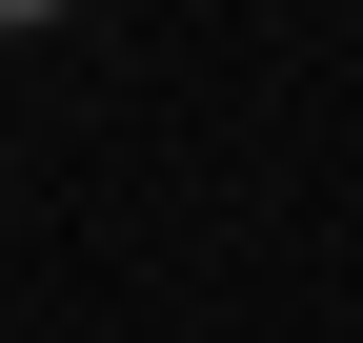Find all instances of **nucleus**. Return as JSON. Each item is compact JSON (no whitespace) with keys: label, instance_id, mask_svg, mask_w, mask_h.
<instances>
[{"label":"nucleus","instance_id":"1","mask_svg":"<svg viewBox=\"0 0 363 343\" xmlns=\"http://www.w3.org/2000/svg\"><path fill=\"white\" fill-rule=\"evenodd\" d=\"M21 21H61V0H0V40H21Z\"/></svg>","mask_w":363,"mask_h":343}]
</instances>
